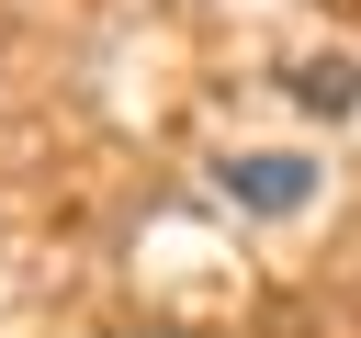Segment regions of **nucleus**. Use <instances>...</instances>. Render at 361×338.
Listing matches in <instances>:
<instances>
[{
  "label": "nucleus",
  "mask_w": 361,
  "mask_h": 338,
  "mask_svg": "<svg viewBox=\"0 0 361 338\" xmlns=\"http://www.w3.org/2000/svg\"><path fill=\"white\" fill-rule=\"evenodd\" d=\"M226 192L282 214V203H305V158H226Z\"/></svg>",
  "instance_id": "f257e3e1"
}]
</instances>
